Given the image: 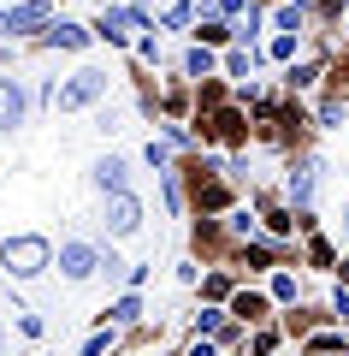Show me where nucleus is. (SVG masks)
Segmentation results:
<instances>
[{
  "instance_id": "1",
  "label": "nucleus",
  "mask_w": 349,
  "mask_h": 356,
  "mask_svg": "<svg viewBox=\"0 0 349 356\" xmlns=\"http://www.w3.org/2000/svg\"><path fill=\"white\" fill-rule=\"evenodd\" d=\"M53 261V243L36 238V232H24V238H6L0 243V267L12 273V280H36V273H48Z\"/></svg>"
},
{
  "instance_id": "2",
  "label": "nucleus",
  "mask_w": 349,
  "mask_h": 356,
  "mask_svg": "<svg viewBox=\"0 0 349 356\" xmlns=\"http://www.w3.org/2000/svg\"><path fill=\"white\" fill-rule=\"evenodd\" d=\"M101 95H107V77H101V72H77L71 83L53 89V107H60V113H77V107L101 102Z\"/></svg>"
},
{
  "instance_id": "3",
  "label": "nucleus",
  "mask_w": 349,
  "mask_h": 356,
  "mask_svg": "<svg viewBox=\"0 0 349 356\" xmlns=\"http://www.w3.org/2000/svg\"><path fill=\"white\" fill-rule=\"evenodd\" d=\"M101 226H107V238H130V232L142 226V202L130 191L107 196V202H101Z\"/></svg>"
},
{
  "instance_id": "4",
  "label": "nucleus",
  "mask_w": 349,
  "mask_h": 356,
  "mask_svg": "<svg viewBox=\"0 0 349 356\" xmlns=\"http://www.w3.org/2000/svg\"><path fill=\"white\" fill-rule=\"evenodd\" d=\"M95 267H101V250H95V243H83V238L60 243V273H65V280H89Z\"/></svg>"
},
{
  "instance_id": "5",
  "label": "nucleus",
  "mask_w": 349,
  "mask_h": 356,
  "mask_svg": "<svg viewBox=\"0 0 349 356\" xmlns=\"http://www.w3.org/2000/svg\"><path fill=\"white\" fill-rule=\"evenodd\" d=\"M30 119V95L18 77H0V131H18Z\"/></svg>"
},
{
  "instance_id": "6",
  "label": "nucleus",
  "mask_w": 349,
  "mask_h": 356,
  "mask_svg": "<svg viewBox=\"0 0 349 356\" xmlns=\"http://www.w3.org/2000/svg\"><path fill=\"white\" fill-rule=\"evenodd\" d=\"M48 0H24V6H12V13H0V30H6V36H24V30H42L48 24Z\"/></svg>"
},
{
  "instance_id": "7",
  "label": "nucleus",
  "mask_w": 349,
  "mask_h": 356,
  "mask_svg": "<svg viewBox=\"0 0 349 356\" xmlns=\"http://www.w3.org/2000/svg\"><path fill=\"white\" fill-rule=\"evenodd\" d=\"M89 178L101 184V196H119L130 172H125V161H119V154H107V161H95V172H89Z\"/></svg>"
},
{
  "instance_id": "8",
  "label": "nucleus",
  "mask_w": 349,
  "mask_h": 356,
  "mask_svg": "<svg viewBox=\"0 0 349 356\" xmlns=\"http://www.w3.org/2000/svg\"><path fill=\"white\" fill-rule=\"evenodd\" d=\"M48 48H89V30L83 24H48Z\"/></svg>"
},
{
  "instance_id": "9",
  "label": "nucleus",
  "mask_w": 349,
  "mask_h": 356,
  "mask_svg": "<svg viewBox=\"0 0 349 356\" xmlns=\"http://www.w3.org/2000/svg\"><path fill=\"white\" fill-rule=\"evenodd\" d=\"M231 315H243V321H261V315H266V297L237 291V297H231Z\"/></svg>"
},
{
  "instance_id": "10",
  "label": "nucleus",
  "mask_w": 349,
  "mask_h": 356,
  "mask_svg": "<svg viewBox=\"0 0 349 356\" xmlns=\"http://www.w3.org/2000/svg\"><path fill=\"white\" fill-rule=\"evenodd\" d=\"M314 196V166H296L290 172V202H308Z\"/></svg>"
},
{
  "instance_id": "11",
  "label": "nucleus",
  "mask_w": 349,
  "mask_h": 356,
  "mask_svg": "<svg viewBox=\"0 0 349 356\" xmlns=\"http://www.w3.org/2000/svg\"><path fill=\"white\" fill-rule=\"evenodd\" d=\"M137 315H142V303H137V297H119V303L107 309V321H119V327H130Z\"/></svg>"
},
{
  "instance_id": "12",
  "label": "nucleus",
  "mask_w": 349,
  "mask_h": 356,
  "mask_svg": "<svg viewBox=\"0 0 349 356\" xmlns=\"http://www.w3.org/2000/svg\"><path fill=\"white\" fill-rule=\"evenodd\" d=\"M184 72H189V77H207V72H213V54H207V48H189V54H184Z\"/></svg>"
},
{
  "instance_id": "13",
  "label": "nucleus",
  "mask_w": 349,
  "mask_h": 356,
  "mask_svg": "<svg viewBox=\"0 0 349 356\" xmlns=\"http://www.w3.org/2000/svg\"><path fill=\"white\" fill-rule=\"evenodd\" d=\"M273 24L290 36V30H302V13H296V6H278V13H273Z\"/></svg>"
},
{
  "instance_id": "14",
  "label": "nucleus",
  "mask_w": 349,
  "mask_h": 356,
  "mask_svg": "<svg viewBox=\"0 0 349 356\" xmlns=\"http://www.w3.org/2000/svg\"><path fill=\"white\" fill-rule=\"evenodd\" d=\"M196 327H201V332H225V309H201Z\"/></svg>"
},
{
  "instance_id": "15",
  "label": "nucleus",
  "mask_w": 349,
  "mask_h": 356,
  "mask_svg": "<svg viewBox=\"0 0 349 356\" xmlns=\"http://www.w3.org/2000/svg\"><path fill=\"white\" fill-rule=\"evenodd\" d=\"M142 154H148V166H154V172H160V166L172 161V143H148V149H142Z\"/></svg>"
},
{
  "instance_id": "16",
  "label": "nucleus",
  "mask_w": 349,
  "mask_h": 356,
  "mask_svg": "<svg viewBox=\"0 0 349 356\" xmlns=\"http://www.w3.org/2000/svg\"><path fill=\"white\" fill-rule=\"evenodd\" d=\"M273 297H278V303H290V297H296V280H290V273H273Z\"/></svg>"
},
{
  "instance_id": "17",
  "label": "nucleus",
  "mask_w": 349,
  "mask_h": 356,
  "mask_svg": "<svg viewBox=\"0 0 349 356\" xmlns=\"http://www.w3.org/2000/svg\"><path fill=\"white\" fill-rule=\"evenodd\" d=\"M249 261L255 267H273V243H249Z\"/></svg>"
},
{
  "instance_id": "18",
  "label": "nucleus",
  "mask_w": 349,
  "mask_h": 356,
  "mask_svg": "<svg viewBox=\"0 0 349 356\" xmlns=\"http://www.w3.org/2000/svg\"><path fill=\"white\" fill-rule=\"evenodd\" d=\"M107 344H112V332H95V339L83 344V356H107Z\"/></svg>"
},
{
  "instance_id": "19",
  "label": "nucleus",
  "mask_w": 349,
  "mask_h": 356,
  "mask_svg": "<svg viewBox=\"0 0 349 356\" xmlns=\"http://www.w3.org/2000/svg\"><path fill=\"white\" fill-rule=\"evenodd\" d=\"M189 356H213V344H189Z\"/></svg>"
},
{
  "instance_id": "20",
  "label": "nucleus",
  "mask_w": 349,
  "mask_h": 356,
  "mask_svg": "<svg viewBox=\"0 0 349 356\" xmlns=\"http://www.w3.org/2000/svg\"><path fill=\"white\" fill-rule=\"evenodd\" d=\"M343 226H349V202H343Z\"/></svg>"
},
{
  "instance_id": "21",
  "label": "nucleus",
  "mask_w": 349,
  "mask_h": 356,
  "mask_svg": "<svg viewBox=\"0 0 349 356\" xmlns=\"http://www.w3.org/2000/svg\"><path fill=\"white\" fill-rule=\"evenodd\" d=\"M0 350H6V332H0Z\"/></svg>"
}]
</instances>
